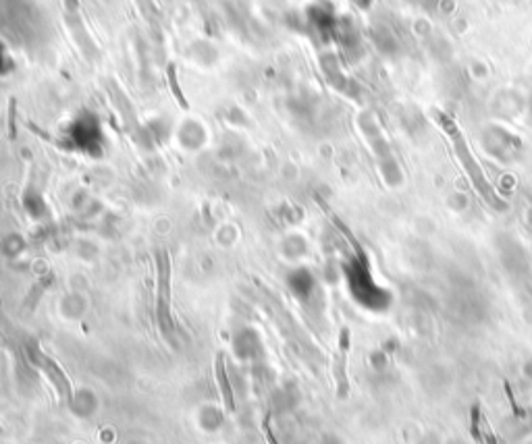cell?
Instances as JSON below:
<instances>
[{"mask_svg":"<svg viewBox=\"0 0 532 444\" xmlns=\"http://www.w3.org/2000/svg\"><path fill=\"white\" fill-rule=\"evenodd\" d=\"M214 378H217V386H219V395H221L223 405H225L229 413H233L235 411V395H233V386H231V380H229L225 353H217V359H214Z\"/></svg>","mask_w":532,"mask_h":444,"instance_id":"obj_3","label":"cell"},{"mask_svg":"<svg viewBox=\"0 0 532 444\" xmlns=\"http://www.w3.org/2000/svg\"><path fill=\"white\" fill-rule=\"evenodd\" d=\"M156 316L162 333L169 334L175 331V320L171 314V258L162 249L156 254Z\"/></svg>","mask_w":532,"mask_h":444,"instance_id":"obj_1","label":"cell"},{"mask_svg":"<svg viewBox=\"0 0 532 444\" xmlns=\"http://www.w3.org/2000/svg\"><path fill=\"white\" fill-rule=\"evenodd\" d=\"M0 345H6V338H4V334L0 333Z\"/></svg>","mask_w":532,"mask_h":444,"instance_id":"obj_6","label":"cell"},{"mask_svg":"<svg viewBox=\"0 0 532 444\" xmlns=\"http://www.w3.org/2000/svg\"><path fill=\"white\" fill-rule=\"evenodd\" d=\"M167 81H169L171 94L175 96V100H177V104L181 106V111H188V109H190V104H188V98L183 96L181 87H179V79H177V67H175L173 63H171V65L167 67Z\"/></svg>","mask_w":532,"mask_h":444,"instance_id":"obj_5","label":"cell"},{"mask_svg":"<svg viewBox=\"0 0 532 444\" xmlns=\"http://www.w3.org/2000/svg\"><path fill=\"white\" fill-rule=\"evenodd\" d=\"M0 436H2V426H0Z\"/></svg>","mask_w":532,"mask_h":444,"instance_id":"obj_7","label":"cell"},{"mask_svg":"<svg viewBox=\"0 0 532 444\" xmlns=\"http://www.w3.org/2000/svg\"><path fill=\"white\" fill-rule=\"evenodd\" d=\"M30 359H32V364H34L40 371H44V376L50 380V384H52V386L56 388V393L61 395V399L69 403V401L73 399V384H71V380H69V376L65 374V370H63L50 355H46L40 347H36V345L30 347Z\"/></svg>","mask_w":532,"mask_h":444,"instance_id":"obj_2","label":"cell"},{"mask_svg":"<svg viewBox=\"0 0 532 444\" xmlns=\"http://www.w3.org/2000/svg\"><path fill=\"white\" fill-rule=\"evenodd\" d=\"M449 127H452V137H454V142H456L457 154H459L461 162H464V164L468 162V166H470V177H472V181L476 183V187H478V191H480V193H485V197H487V199H491V187L487 185V181H485V175H483V173L478 171V166L474 164L470 149H468V146H464V142H461V135H459L456 129H454V125H449Z\"/></svg>","mask_w":532,"mask_h":444,"instance_id":"obj_4","label":"cell"}]
</instances>
